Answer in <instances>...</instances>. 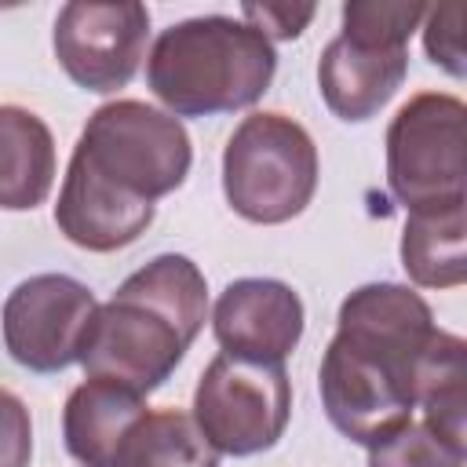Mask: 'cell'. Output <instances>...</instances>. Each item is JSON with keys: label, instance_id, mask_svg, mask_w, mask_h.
Returning <instances> with one entry per match:
<instances>
[{"label": "cell", "instance_id": "1", "mask_svg": "<svg viewBox=\"0 0 467 467\" xmlns=\"http://www.w3.org/2000/svg\"><path fill=\"white\" fill-rule=\"evenodd\" d=\"M434 336L431 306L409 285H361L339 306L321 358V405L339 434L372 445L412 420V368Z\"/></svg>", "mask_w": 467, "mask_h": 467}, {"label": "cell", "instance_id": "2", "mask_svg": "<svg viewBox=\"0 0 467 467\" xmlns=\"http://www.w3.org/2000/svg\"><path fill=\"white\" fill-rule=\"evenodd\" d=\"M208 317V285L193 259L157 255L99 306L80 350L88 376L117 379L139 394L157 390Z\"/></svg>", "mask_w": 467, "mask_h": 467}, {"label": "cell", "instance_id": "3", "mask_svg": "<svg viewBox=\"0 0 467 467\" xmlns=\"http://www.w3.org/2000/svg\"><path fill=\"white\" fill-rule=\"evenodd\" d=\"M274 69V44L259 29L226 15H201L157 36L146 80L171 113L212 117L259 102Z\"/></svg>", "mask_w": 467, "mask_h": 467}, {"label": "cell", "instance_id": "4", "mask_svg": "<svg viewBox=\"0 0 467 467\" xmlns=\"http://www.w3.org/2000/svg\"><path fill=\"white\" fill-rule=\"evenodd\" d=\"M317 190V146L285 113L244 117L223 150V193L248 223H288Z\"/></svg>", "mask_w": 467, "mask_h": 467}, {"label": "cell", "instance_id": "5", "mask_svg": "<svg viewBox=\"0 0 467 467\" xmlns=\"http://www.w3.org/2000/svg\"><path fill=\"white\" fill-rule=\"evenodd\" d=\"M73 153L109 186L142 201L179 190L193 161L186 128L171 113L139 99L99 106L88 117Z\"/></svg>", "mask_w": 467, "mask_h": 467}, {"label": "cell", "instance_id": "6", "mask_svg": "<svg viewBox=\"0 0 467 467\" xmlns=\"http://www.w3.org/2000/svg\"><path fill=\"white\" fill-rule=\"evenodd\" d=\"M463 120L456 95L420 91L387 128V186L409 208H441L463 201Z\"/></svg>", "mask_w": 467, "mask_h": 467}, {"label": "cell", "instance_id": "7", "mask_svg": "<svg viewBox=\"0 0 467 467\" xmlns=\"http://www.w3.org/2000/svg\"><path fill=\"white\" fill-rule=\"evenodd\" d=\"M292 412V383L281 361L219 354L197 379L193 423L226 456H255L281 441Z\"/></svg>", "mask_w": 467, "mask_h": 467}, {"label": "cell", "instance_id": "8", "mask_svg": "<svg viewBox=\"0 0 467 467\" xmlns=\"http://www.w3.org/2000/svg\"><path fill=\"white\" fill-rule=\"evenodd\" d=\"M99 303L66 274H36L4 303V347L29 372H62L80 361Z\"/></svg>", "mask_w": 467, "mask_h": 467}, {"label": "cell", "instance_id": "9", "mask_svg": "<svg viewBox=\"0 0 467 467\" xmlns=\"http://www.w3.org/2000/svg\"><path fill=\"white\" fill-rule=\"evenodd\" d=\"M150 36V11L135 0H73L55 18V58L73 84L109 95L124 88Z\"/></svg>", "mask_w": 467, "mask_h": 467}, {"label": "cell", "instance_id": "10", "mask_svg": "<svg viewBox=\"0 0 467 467\" xmlns=\"http://www.w3.org/2000/svg\"><path fill=\"white\" fill-rule=\"evenodd\" d=\"M223 354L285 361L303 336V299L274 277H241L223 288L212 310Z\"/></svg>", "mask_w": 467, "mask_h": 467}, {"label": "cell", "instance_id": "11", "mask_svg": "<svg viewBox=\"0 0 467 467\" xmlns=\"http://www.w3.org/2000/svg\"><path fill=\"white\" fill-rule=\"evenodd\" d=\"M153 223V201L131 197L91 171L77 153L69 157L62 193L55 204V226L88 252H117Z\"/></svg>", "mask_w": 467, "mask_h": 467}, {"label": "cell", "instance_id": "12", "mask_svg": "<svg viewBox=\"0 0 467 467\" xmlns=\"http://www.w3.org/2000/svg\"><path fill=\"white\" fill-rule=\"evenodd\" d=\"M409 73V47H368L347 36L328 40L317 62L325 106L339 120H368L379 113Z\"/></svg>", "mask_w": 467, "mask_h": 467}, {"label": "cell", "instance_id": "13", "mask_svg": "<svg viewBox=\"0 0 467 467\" xmlns=\"http://www.w3.org/2000/svg\"><path fill=\"white\" fill-rule=\"evenodd\" d=\"M146 412L150 405L142 401L139 390L117 379L88 376L80 387H73L62 412V434L69 456L80 460L84 467H117L128 434Z\"/></svg>", "mask_w": 467, "mask_h": 467}, {"label": "cell", "instance_id": "14", "mask_svg": "<svg viewBox=\"0 0 467 467\" xmlns=\"http://www.w3.org/2000/svg\"><path fill=\"white\" fill-rule=\"evenodd\" d=\"M55 182L51 128L22 106H0V208L29 212Z\"/></svg>", "mask_w": 467, "mask_h": 467}, {"label": "cell", "instance_id": "15", "mask_svg": "<svg viewBox=\"0 0 467 467\" xmlns=\"http://www.w3.org/2000/svg\"><path fill=\"white\" fill-rule=\"evenodd\" d=\"M463 201L409 212L401 234V266L420 288H456L467 281Z\"/></svg>", "mask_w": 467, "mask_h": 467}, {"label": "cell", "instance_id": "16", "mask_svg": "<svg viewBox=\"0 0 467 467\" xmlns=\"http://www.w3.org/2000/svg\"><path fill=\"white\" fill-rule=\"evenodd\" d=\"M463 339L434 328L412 368V401L423 409V423L445 441L463 449V412H467V358Z\"/></svg>", "mask_w": 467, "mask_h": 467}, {"label": "cell", "instance_id": "17", "mask_svg": "<svg viewBox=\"0 0 467 467\" xmlns=\"http://www.w3.org/2000/svg\"><path fill=\"white\" fill-rule=\"evenodd\" d=\"M117 467H219V452L190 412L157 409L135 423Z\"/></svg>", "mask_w": 467, "mask_h": 467}, {"label": "cell", "instance_id": "18", "mask_svg": "<svg viewBox=\"0 0 467 467\" xmlns=\"http://www.w3.org/2000/svg\"><path fill=\"white\" fill-rule=\"evenodd\" d=\"M427 18V4H390V0H350L343 4V33L368 47H405L416 26Z\"/></svg>", "mask_w": 467, "mask_h": 467}, {"label": "cell", "instance_id": "19", "mask_svg": "<svg viewBox=\"0 0 467 467\" xmlns=\"http://www.w3.org/2000/svg\"><path fill=\"white\" fill-rule=\"evenodd\" d=\"M368 467H463V449L427 423H401L368 445Z\"/></svg>", "mask_w": 467, "mask_h": 467}, {"label": "cell", "instance_id": "20", "mask_svg": "<svg viewBox=\"0 0 467 467\" xmlns=\"http://www.w3.org/2000/svg\"><path fill=\"white\" fill-rule=\"evenodd\" d=\"M463 22H467V7L460 0L427 7L423 47H427L431 62L452 77H463Z\"/></svg>", "mask_w": 467, "mask_h": 467}, {"label": "cell", "instance_id": "21", "mask_svg": "<svg viewBox=\"0 0 467 467\" xmlns=\"http://www.w3.org/2000/svg\"><path fill=\"white\" fill-rule=\"evenodd\" d=\"M33 423L18 394L0 387V467H29Z\"/></svg>", "mask_w": 467, "mask_h": 467}, {"label": "cell", "instance_id": "22", "mask_svg": "<svg viewBox=\"0 0 467 467\" xmlns=\"http://www.w3.org/2000/svg\"><path fill=\"white\" fill-rule=\"evenodd\" d=\"M241 15H244V22H248L252 29H259L266 40H270V36H274V40H292V36H299V33L306 29V22L314 18V4H299V7H292V4H244Z\"/></svg>", "mask_w": 467, "mask_h": 467}]
</instances>
